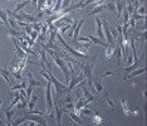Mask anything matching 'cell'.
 <instances>
[{"label": "cell", "instance_id": "obj_1", "mask_svg": "<svg viewBox=\"0 0 147 126\" xmlns=\"http://www.w3.org/2000/svg\"><path fill=\"white\" fill-rule=\"evenodd\" d=\"M97 61V57L93 58V61L91 63H82V62H79V61H77L78 62V66H79V68L82 69V73L83 76L88 79V85L89 86H92V81H93V78H92V73H93V67H94V62Z\"/></svg>", "mask_w": 147, "mask_h": 126}, {"label": "cell", "instance_id": "obj_2", "mask_svg": "<svg viewBox=\"0 0 147 126\" xmlns=\"http://www.w3.org/2000/svg\"><path fill=\"white\" fill-rule=\"evenodd\" d=\"M45 107L49 114V117H54V112H53V98H52V82L47 81L45 86Z\"/></svg>", "mask_w": 147, "mask_h": 126}, {"label": "cell", "instance_id": "obj_3", "mask_svg": "<svg viewBox=\"0 0 147 126\" xmlns=\"http://www.w3.org/2000/svg\"><path fill=\"white\" fill-rule=\"evenodd\" d=\"M48 76H49V78H51L52 85H54V87H55V91H57L55 100L58 101L59 98H61V96H62V95L67 93V87H65V86L62 83V82H59L58 79H57V78L54 77V75L52 73V71H49V72H48Z\"/></svg>", "mask_w": 147, "mask_h": 126}, {"label": "cell", "instance_id": "obj_4", "mask_svg": "<svg viewBox=\"0 0 147 126\" xmlns=\"http://www.w3.org/2000/svg\"><path fill=\"white\" fill-rule=\"evenodd\" d=\"M57 37H58V41L61 42L63 45H64V48L67 49V51H68L69 53H71L72 56H74V57H76L77 59H78V58H79V59H89V56H88V54H83V53H79L78 51H77V49L72 48L71 45H68V44H67L65 41L62 38V35H61V34H58V35H57Z\"/></svg>", "mask_w": 147, "mask_h": 126}, {"label": "cell", "instance_id": "obj_5", "mask_svg": "<svg viewBox=\"0 0 147 126\" xmlns=\"http://www.w3.org/2000/svg\"><path fill=\"white\" fill-rule=\"evenodd\" d=\"M121 107H122V114L123 115H133V116H137L140 114V110L138 108H129L128 104H127V98H122L121 100Z\"/></svg>", "mask_w": 147, "mask_h": 126}, {"label": "cell", "instance_id": "obj_6", "mask_svg": "<svg viewBox=\"0 0 147 126\" xmlns=\"http://www.w3.org/2000/svg\"><path fill=\"white\" fill-rule=\"evenodd\" d=\"M83 78H84V76L83 75H79L78 77H77L76 75H71V79H69V86L67 87V95L71 93L72 89L76 87V86H78L81 82H83Z\"/></svg>", "mask_w": 147, "mask_h": 126}, {"label": "cell", "instance_id": "obj_7", "mask_svg": "<svg viewBox=\"0 0 147 126\" xmlns=\"http://www.w3.org/2000/svg\"><path fill=\"white\" fill-rule=\"evenodd\" d=\"M102 24H103V29H105V38L107 39V42H108V44L109 45H115L113 44V35H112V33H111V30L108 29V25H107V22L103 19L102 20Z\"/></svg>", "mask_w": 147, "mask_h": 126}, {"label": "cell", "instance_id": "obj_8", "mask_svg": "<svg viewBox=\"0 0 147 126\" xmlns=\"http://www.w3.org/2000/svg\"><path fill=\"white\" fill-rule=\"evenodd\" d=\"M96 32H97V37H98L101 41L105 42V34H103V29H102V19H99L98 16L96 18Z\"/></svg>", "mask_w": 147, "mask_h": 126}, {"label": "cell", "instance_id": "obj_9", "mask_svg": "<svg viewBox=\"0 0 147 126\" xmlns=\"http://www.w3.org/2000/svg\"><path fill=\"white\" fill-rule=\"evenodd\" d=\"M146 72V67H141V68H136L135 71H132V72H129V75L127 76V77L123 78V81H127V79H131L133 77H136V76H138V75H142V73H145Z\"/></svg>", "mask_w": 147, "mask_h": 126}, {"label": "cell", "instance_id": "obj_10", "mask_svg": "<svg viewBox=\"0 0 147 126\" xmlns=\"http://www.w3.org/2000/svg\"><path fill=\"white\" fill-rule=\"evenodd\" d=\"M54 114H55V120H57V125L61 126V121H62V115H63V111L62 108H59L58 106V101L54 104Z\"/></svg>", "mask_w": 147, "mask_h": 126}, {"label": "cell", "instance_id": "obj_11", "mask_svg": "<svg viewBox=\"0 0 147 126\" xmlns=\"http://www.w3.org/2000/svg\"><path fill=\"white\" fill-rule=\"evenodd\" d=\"M87 102L84 98H77V101L74 102V111L77 112V114H79V111H81L82 107H86L87 106Z\"/></svg>", "mask_w": 147, "mask_h": 126}, {"label": "cell", "instance_id": "obj_12", "mask_svg": "<svg viewBox=\"0 0 147 126\" xmlns=\"http://www.w3.org/2000/svg\"><path fill=\"white\" fill-rule=\"evenodd\" d=\"M88 38H89V41L92 42V44H99V45H102V47H105V48H107L108 47V43H106V42H103V41H101L98 37H94L93 34H89L88 35Z\"/></svg>", "mask_w": 147, "mask_h": 126}, {"label": "cell", "instance_id": "obj_13", "mask_svg": "<svg viewBox=\"0 0 147 126\" xmlns=\"http://www.w3.org/2000/svg\"><path fill=\"white\" fill-rule=\"evenodd\" d=\"M92 86L94 87V92L96 93H103V92L106 91L105 88H103V86H102V83L99 82V79L97 78V79H94V81H92Z\"/></svg>", "mask_w": 147, "mask_h": 126}, {"label": "cell", "instance_id": "obj_14", "mask_svg": "<svg viewBox=\"0 0 147 126\" xmlns=\"http://www.w3.org/2000/svg\"><path fill=\"white\" fill-rule=\"evenodd\" d=\"M83 23H84V18L81 19V20L78 22V25H77L74 28V30H73V41H74V43L77 42V38H78V35H79V32H81V28H82Z\"/></svg>", "mask_w": 147, "mask_h": 126}, {"label": "cell", "instance_id": "obj_15", "mask_svg": "<svg viewBox=\"0 0 147 126\" xmlns=\"http://www.w3.org/2000/svg\"><path fill=\"white\" fill-rule=\"evenodd\" d=\"M28 79H29V85L33 86V87H42L43 83L40 81H36V79H34V77L32 76L30 72H28Z\"/></svg>", "mask_w": 147, "mask_h": 126}, {"label": "cell", "instance_id": "obj_16", "mask_svg": "<svg viewBox=\"0 0 147 126\" xmlns=\"http://www.w3.org/2000/svg\"><path fill=\"white\" fill-rule=\"evenodd\" d=\"M107 10V4H102V5H96V8L93 9V10L91 13H88V15H94L97 14V13H102Z\"/></svg>", "mask_w": 147, "mask_h": 126}, {"label": "cell", "instance_id": "obj_17", "mask_svg": "<svg viewBox=\"0 0 147 126\" xmlns=\"http://www.w3.org/2000/svg\"><path fill=\"white\" fill-rule=\"evenodd\" d=\"M113 53H115V45H108V47L106 48V53H105L106 59L113 58Z\"/></svg>", "mask_w": 147, "mask_h": 126}, {"label": "cell", "instance_id": "obj_18", "mask_svg": "<svg viewBox=\"0 0 147 126\" xmlns=\"http://www.w3.org/2000/svg\"><path fill=\"white\" fill-rule=\"evenodd\" d=\"M92 122L93 124H96V125H105V122L106 120L103 117H101L99 115H93V117H92Z\"/></svg>", "mask_w": 147, "mask_h": 126}, {"label": "cell", "instance_id": "obj_19", "mask_svg": "<svg viewBox=\"0 0 147 126\" xmlns=\"http://www.w3.org/2000/svg\"><path fill=\"white\" fill-rule=\"evenodd\" d=\"M29 3H30V0H24V1L19 3V4L15 6V9H14V13H19V12H22L23 9H24L25 6L29 4Z\"/></svg>", "mask_w": 147, "mask_h": 126}, {"label": "cell", "instance_id": "obj_20", "mask_svg": "<svg viewBox=\"0 0 147 126\" xmlns=\"http://www.w3.org/2000/svg\"><path fill=\"white\" fill-rule=\"evenodd\" d=\"M0 73L3 75V77H4V79H5V82H6V85H9V86H13V82L9 79V76H8V73L9 72L6 71L5 68H0Z\"/></svg>", "mask_w": 147, "mask_h": 126}, {"label": "cell", "instance_id": "obj_21", "mask_svg": "<svg viewBox=\"0 0 147 126\" xmlns=\"http://www.w3.org/2000/svg\"><path fill=\"white\" fill-rule=\"evenodd\" d=\"M68 116L72 119L73 121L76 122V124H82V120H81V119H79V116H78V115H74V112L69 111V112H68Z\"/></svg>", "mask_w": 147, "mask_h": 126}, {"label": "cell", "instance_id": "obj_22", "mask_svg": "<svg viewBox=\"0 0 147 126\" xmlns=\"http://www.w3.org/2000/svg\"><path fill=\"white\" fill-rule=\"evenodd\" d=\"M24 20L28 22L29 24H33L34 22H36V18H35V16H33V15H30V14H25V13H24ZM24 20H23V22H24Z\"/></svg>", "mask_w": 147, "mask_h": 126}, {"label": "cell", "instance_id": "obj_23", "mask_svg": "<svg viewBox=\"0 0 147 126\" xmlns=\"http://www.w3.org/2000/svg\"><path fill=\"white\" fill-rule=\"evenodd\" d=\"M0 19H1V22L4 23L6 26H9V24H8V14H6V12L0 10Z\"/></svg>", "mask_w": 147, "mask_h": 126}, {"label": "cell", "instance_id": "obj_24", "mask_svg": "<svg viewBox=\"0 0 147 126\" xmlns=\"http://www.w3.org/2000/svg\"><path fill=\"white\" fill-rule=\"evenodd\" d=\"M113 57H115L116 59H121L122 58V52H121V49H119L118 45H115V53H113Z\"/></svg>", "mask_w": 147, "mask_h": 126}, {"label": "cell", "instance_id": "obj_25", "mask_svg": "<svg viewBox=\"0 0 147 126\" xmlns=\"http://www.w3.org/2000/svg\"><path fill=\"white\" fill-rule=\"evenodd\" d=\"M135 13H137V14H140V15H146V5L145 4H141L138 8L136 9Z\"/></svg>", "mask_w": 147, "mask_h": 126}, {"label": "cell", "instance_id": "obj_26", "mask_svg": "<svg viewBox=\"0 0 147 126\" xmlns=\"http://www.w3.org/2000/svg\"><path fill=\"white\" fill-rule=\"evenodd\" d=\"M49 39H48V45H51V44H53L54 43V39H55V37H57V30H52V32H49Z\"/></svg>", "mask_w": 147, "mask_h": 126}, {"label": "cell", "instance_id": "obj_27", "mask_svg": "<svg viewBox=\"0 0 147 126\" xmlns=\"http://www.w3.org/2000/svg\"><path fill=\"white\" fill-rule=\"evenodd\" d=\"M26 82H22V83H19V85H14V86H11V91H16V89H22V88H25L26 87Z\"/></svg>", "mask_w": 147, "mask_h": 126}, {"label": "cell", "instance_id": "obj_28", "mask_svg": "<svg viewBox=\"0 0 147 126\" xmlns=\"http://www.w3.org/2000/svg\"><path fill=\"white\" fill-rule=\"evenodd\" d=\"M81 115H86V116H91L92 115V110H89L88 107H82L81 111H79Z\"/></svg>", "mask_w": 147, "mask_h": 126}, {"label": "cell", "instance_id": "obj_29", "mask_svg": "<svg viewBox=\"0 0 147 126\" xmlns=\"http://www.w3.org/2000/svg\"><path fill=\"white\" fill-rule=\"evenodd\" d=\"M136 68H138V63H133V64H131V66H128V67H126L125 68V71L126 72H132V71H135Z\"/></svg>", "mask_w": 147, "mask_h": 126}, {"label": "cell", "instance_id": "obj_30", "mask_svg": "<svg viewBox=\"0 0 147 126\" xmlns=\"http://www.w3.org/2000/svg\"><path fill=\"white\" fill-rule=\"evenodd\" d=\"M15 49H16V53H18V57H20V58H24V57H26V56H25V52L23 51V49H22L20 47H19V45H16Z\"/></svg>", "mask_w": 147, "mask_h": 126}, {"label": "cell", "instance_id": "obj_31", "mask_svg": "<svg viewBox=\"0 0 147 126\" xmlns=\"http://www.w3.org/2000/svg\"><path fill=\"white\" fill-rule=\"evenodd\" d=\"M53 5H54V0H47L45 1V9L53 10Z\"/></svg>", "mask_w": 147, "mask_h": 126}, {"label": "cell", "instance_id": "obj_32", "mask_svg": "<svg viewBox=\"0 0 147 126\" xmlns=\"http://www.w3.org/2000/svg\"><path fill=\"white\" fill-rule=\"evenodd\" d=\"M45 1L47 0H38V3H36V9H38V12H42V8L45 5Z\"/></svg>", "mask_w": 147, "mask_h": 126}, {"label": "cell", "instance_id": "obj_33", "mask_svg": "<svg viewBox=\"0 0 147 126\" xmlns=\"http://www.w3.org/2000/svg\"><path fill=\"white\" fill-rule=\"evenodd\" d=\"M24 28H25V33H26V34H30V33L33 32V28H32V24H29V23H28V24H26L25 26H24Z\"/></svg>", "mask_w": 147, "mask_h": 126}, {"label": "cell", "instance_id": "obj_34", "mask_svg": "<svg viewBox=\"0 0 147 126\" xmlns=\"http://www.w3.org/2000/svg\"><path fill=\"white\" fill-rule=\"evenodd\" d=\"M107 76H115V72H105L103 75H101L98 77V79H102V78H105V77H107Z\"/></svg>", "mask_w": 147, "mask_h": 126}, {"label": "cell", "instance_id": "obj_35", "mask_svg": "<svg viewBox=\"0 0 147 126\" xmlns=\"http://www.w3.org/2000/svg\"><path fill=\"white\" fill-rule=\"evenodd\" d=\"M94 1H97V0H86V1H83V8H86L87 5L92 4V3H94Z\"/></svg>", "mask_w": 147, "mask_h": 126}, {"label": "cell", "instance_id": "obj_36", "mask_svg": "<svg viewBox=\"0 0 147 126\" xmlns=\"http://www.w3.org/2000/svg\"><path fill=\"white\" fill-rule=\"evenodd\" d=\"M131 64H133V57H132V54L129 56L128 58H127V67H128V66H131Z\"/></svg>", "mask_w": 147, "mask_h": 126}, {"label": "cell", "instance_id": "obj_37", "mask_svg": "<svg viewBox=\"0 0 147 126\" xmlns=\"http://www.w3.org/2000/svg\"><path fill=\"white\" fill-rule=\"evenodd\" d=\"M11 75L14 76V77H15L16 79H22V75H19L18 72H11Z\"/></svg>", "mask_w": 147, "mask_h": 126}, {"label": "cell", "instance_id": "obj_38", "mask_svg": "<svg viewBox=\"0 0 147 126\" xmlns=\"http://www.w3.org/2000/svg\"><path fill=\"white\" fill-rule=\"evenodd\" d=\"M30 3H32V4L34 5V6H36V3H38V0H30Z\"/></svg>", "mask_w": 147, "mask_h": 126}, {"label": "cell", "instance_id": "obj_39", "mask_svg": "<svg viewBox=\"0 0 147 126\" xmlns=\"http://www.w3.org/2000/svg\"><path fill=\"white\" fill-rule=\"evenodd\" d=\"M28 126H36V124H35L34 121H30V122L28 124Z\"/></svg>", "mask_w": 147, "mask_h": 126}, {"label": "cell", "instance_id": "obj_40", "mask_svg": "<svg viewBox=\"0 0 147 126\" xmlns=\"http://www.w3.org/2000/svg\"><path fill=\"white\" fill-rule=\"evenodd\" d=\"M0 126H6V125H5V124H4V122H3L1 120H0Z\"/></svg>", "mask_w": 147, "mask_h": 126}, {"label": "cell", "instance_id": "obj_41", "mask_svg": "<svg viewBox=\"0 0 147 126\" xmlns=\"http://www.w3.org/2000/svg\"><path fill=\"white\" fill-rule=\"evenodd\" d=\"M72 125H73V126H79L78 124H76V122H74V121H72Z\"/></svg>", "mask_w": 147, "mask_h": 126}, {"label": "cell", "instance_id": "obj_42", "mask_svg": "<svg viewBox=\"0 0 147 126\" xmlns=\"http://www.w3.org/2000/svg\"><path fill=\"white\" fill-rule=\"evenodd\" d=\"M1 104H3V100H1V98H0V107H1Z\"/></svg>", "mask_w": 147, "mask_h": 126}, {"label": "cell", "instance_id": "obj_43", "mask_svg": "<svg viewBox=\"0 0 147 126\" xmlns=\"http://www.w3.org/2000/svg\"><path fill=\"white\" fill-rule=\"evenodd\" d=\"M0 10H1V6H0Z\"/></svg>", "mask_w": 147, "mask_h": 126}]
</instances>
